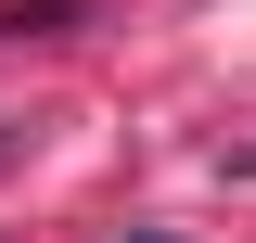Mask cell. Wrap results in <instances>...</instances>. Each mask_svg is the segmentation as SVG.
I'll use <instances>...</instances> for the list:
<instances>
[{"mask_svg":"<svg viewBox=\"0 0 256 243\" xmlns=\"http://www.w3.org/2000/svg\"><path fill=\"white\" fill-rule=\"evenodd\" d=\"M116 243H180V230H116Z\"/></svg>","mask_w":256,"mask_h":243,"instance_id":"obj_1","label":"cell"}]
</instances>
